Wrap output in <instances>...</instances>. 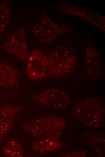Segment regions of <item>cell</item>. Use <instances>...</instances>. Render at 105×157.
<instances>
[{
  "instance_id": "obj_2",
  "label": "cell",
  "mask_w": 105,
  "mask_h": 157,
  "mask_svg": "<svg viewBox=\"0 0 105 157\" xmlns=\"http://www.w3.org/2000/svg\"><path fill=\"white\" fill-rule=\"evenodd\" d=\"M75 119L87 125L97 127L104 114V108L96 100L88 98L78 102L72 109Z\"/></svg>"
},
{
  "instance_id": "obj_9",
  "label": "cell",
  "mask_w": 105,
  "mask_h": 157,
  "mask_svg": "<svg viewBox=\"0 0 105 157\" xmlns=\"http://www.w3.org/2000/svg\"><path fill=\"white\" fill-rule=\"evenodd\" d=\"M18 107L8 104L0 105V140L10 130Z\"/></svg>"
},
{
  "instance_id": "obj_5",
  "label": "cell",
  "mask_w": 105,
  "mask_h": 157,
  "mask_svg": "<svg viewBox=\"0 0 105 157\" xmlns=\"http://www.w3.org/2000/svg\"><path fill=\"white\" fill-rule=\"evenodd\" d=\"M48 67L47 56L43 52L35 49L31 52L27 66L29 77L35 80L42 78L47 73Z\"/></svg>"
},
{
  "instance_id": "obj_3",
  "label": "cell",
  "mask_w": 105,
  "mask_h": 157,
  "mask_svg": "<svg viewBox=\"0 0 105 157\" xmlns=\"http://www.w3.org/2000/svg\"><path fill=\"white\" fill-rule=\"evenodd\" d=\"M66 31V27L55 23L46 12L31 30L36 39L42 43L51 42Z\"/></svg>"
},
{
  "instance_id": "obj_13",
  "label": "cell",
  "mask_w": 105,
  "mask_h": 157,
  "mask_svg": "<svg viewBox=\"0 0 105 157\" xmlns=\"http://www.w3.org/2000/svg\"><path fill=\"white\" fill-rule=\"evenodd\" d=\"M10 17L8 2L4 0L0 4V38L8 25Z\"/></svg>"
},
{
  "instance_id": "obj_7",
  "label": "cell",
  "mask_w": 105,
  "mask_h": 157,
  "mask_svg": "<svg viewBox=\"0 0 105 157\" xmlns=\"http://www.w3.org/2000/svg\"><path fill=\"white\" fill-rule=\"evenodd\" d=\"M63 12L66 14L81 17L90 23L103 30H105L104 17L89 9L68 2L63 3Z\"/></svg>"
},
{
  "instance_id": "obj_6",
  "label": "cell",
  "mask_w": 105,
  "mask_h": 157,
  "mask_svg": "<svg viewBox=\"0 0 105 157\" xmlns=\"http://www.w3.org/2000/svg\"><path fill=\"white\" fill-rule=\"evenodd\" d=\"M33 99L36 101L52 108H65L68 106L70 99L66 92L59 88L49 89L44 91Z\"/></svg>"
},
{
  "instance_id": "obj_8",
  "label": "cell",
  "mask_w": 105,
  "mask_h": 157,
  "mask_svg": "<svg viewBox=\"0 0 105 157\" xmlns=\"http://www.w3.org/2000/svg\"><path fill=\"white\" fill-rule=\"evenodd\" d=\"M36 123L41 128L43 133L52 138H57L60 135L65 124L63 119L55 117L43 118Z\"/></svg>"
},
{
  "instance_id": "obj_12",
  "label": "cell",
  "mask_w": 105,
  "mask_h": 157,
  "mask_svg": "<svg viewBox=\"0 0 105 157\" xmlns=\"http://www.w3.org/2000/svg\"><path fill=\"white\" fill-rule=\"evenodd\" d=\"M63 146L62 143L51 138L43 139L34 144L33 149L38 152L46 153L59 149Z\"/></svg>"
},
{
  "instance_id": "obj_1",
  "label": "cell",
  "mask_w": 105,
  "mask_h": 157,
  "mask_svg": "<svg viewBox=\"0 0 105 157\" xmlns=\"http://www.w3.org/2000/svg\"><path fill=\"white\" fill-rule=\"evenodd\" d=\"M47 73L51 76L58 79L70 76L77 62L76 51L68 46H62L51 52L47 56Z\"/></svg>"
},
{
  "instance_id": "obj_4",
  "label": "cell",
  "mask_w": 105,
  "mask_h": 157,
  "mask_svg": "<svg viewBox=\"0 0 105 157\" xmlns=\"http://www.w3.org/2000/svg\"><path fill=\"white\" fill-rule=\"evenodd\" d=\"M1 48L3 51L14 55L21 61H26L28 53L24 28L21 27L16 29L8 36Z\"/></svg>"
},
{
  "instance_id": "obj_14",
  "label": "cell",
  "mask_w": 105,
  "mask_h": 157,
  "mask_svg": "<svg viewBox=\"0 0 105 157\" xmlns=\"http://www.w3.org/2000/svg\"><path fill=\"white\" fill-rule=\"evenodd\" d=\"M4 150L5 154L9 156L20 157L22 156L21 146L19 143L14 139L9 141L4 146Z\"/></svg>"
},
{
  "instance_id": "obj_11",
  "label": "cell",
  "mask_w": 105,
  "mask_h": 157,
  "mask_svg": "<svg viewBox=\"0 0 105 157\" xmlns=\"http://www.w3.org/2000/svg\"><path fill=\"white\" fill-rule=\"evenodd\" d=\"M100 65L99 56L96 50L91 46H87L85 53L84 68L89 75L95 74Z\"/></svg>"
},
{
  "instance_id": "obj_10",
  "label": "cell",
  "mask_w": 105,
  "mask_h": 157,
  "mask_svg": "<svg viewBox=\"0 0 105 157\" xmlns=\"http://www.w3.org/2000/svg\"><path fill=\"white\" fill-rule=\"evenodd\" d=\"M18 73L9 63L0 58V86L11 87L18 85Z\"/></svg>"
}]
</instances>
